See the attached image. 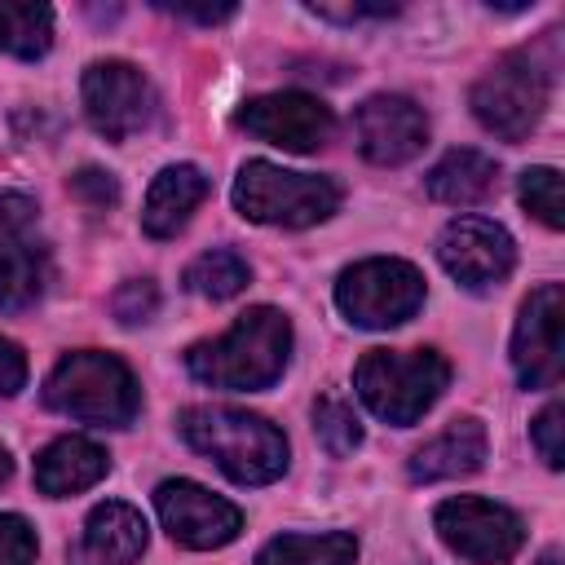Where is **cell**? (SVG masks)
Here are the masks:
<instances>
[{
    "instance_id": "1",
    "label": "cell",
    "mask_w": 565,
    "mask_h": 565,
    "mask_svg": "<svg viewBox=\"0 0 565 565\" xmlns=\"http://www.w3.org/2000/svg\"><path fill=\"white\" fill-rule=\"evenodd\" d=\"M291 358V322L274 305L234 318L216 340L185 349V371L207 388H269Z\"/></svg>"
},
{
    "instance_id": "2",
    "label": "cell",
    "mask_w": 565,
    "mask_h": 565,
    "mask_svg": "<svg viewBox=\"0 0 565 565\" xmlns=\"http://www.w3.org/2000/svg\"><path fill=\"white\" fill-rule=\"evenodd\" d=\"M177 433L238 486H265L287 472V437L265 415L234 406H185L177 415Z\"/></svg>"
},
{
    "instance_id": "3",
    "label": "cell",
    "mask_w": 565,
    "mask_h": 565,
    "mask_svg": "<svg viewBox=\"0 0 565 565\" xmlns=\"http://www.w3.org/2000/svg\"><path fill=\"white\" fill-rule=\"evenodd\" d=\"M450 384V362L437 349H366L353 366V388L384 424H419Z\"/></svg>"
},
{
    "instance_id": "4",
    "label": "cell",
    "mask_w": 565,
    "mask_h": 565,
    "mask_svg": "<svg viewBox=\"0 0 565 565\" xmlns=\"http://www.w3.org/2000/svg\"><path fill=\"white\" fill-rule=\"evenodd\" d=\"M44 406L79 419V424H102V428H128L141 411V388L132 371L102 349H79L66 353L49 380H44Z\"/></svg>"
},
{
    "instance_id": "5",
    "label": "cell",
    "mask_w": 565,
    "mask_h": 565,
    "mask_svg": "<svg viewBox=\"0 0 565 565\" xmlns=\"http://www.w3.org/2000/svg\"><path fill=\"white\" fill-rule=\"evenodd\" d=\"M234 207L256 225L305 230L340 207V185L313 172H287L269 159H252L234 177Z\"/></svg>"
},
{
    "instance_id": "6",
    "label": "cell",
    "mask_w": 565,
    "mask_h": 565,
    "mask_svg": "<svg viewBox=\"0 0 565 565\" xmlns=\"http://www.w3.org/2000/svg\"><path fill=\"white\" fill-rule=\"evenodd\" d=\"M552 97V75L539 66L530 53H503L477 84H472V115L481 119L486 132L499 141H521L539 128L543 110Z\"/></svg>"
},
{
    "instance_id": "7",
    "label": "cell",
    "mask_w": 565,
    "mask_h": 565,
    "mask_svg": "<svg viewBox=\"0 0 565 565\" xmlns=\"http://www.w3.org/2000/svg\"><path fill=\"white\" fill-rule=\"evenodd\" d=\"M335 305L353 327L388 331V327L415 318V309L424 305V274L411 260H397V256L358 260L340 274Z\"/></svg>"
},
{
    "instance_id": "8",
    "label": "cell",
    "mask_w": 565,
    "mask_h": 565,
    "mask_svg": "<svg viewBox=\"0 0 565 565\" xmlns=\"http://www.w3.org/2000/svg\"><path fill=\"white\" fill-rule=\"evenodd\" d=\"M433 525H437L441 543L468 565H508L525 543L521 516L512 508L477 499V494H459V499L437 503Z\"/></svg>"
},
{
    "instance_id": "9",
    "label": "cell",
    "mask_w": 565,
    "mask_h": 565,
    "mask_svg": "<svg viewBox=\"0 0 565 565\" xmlns=\"http://www.w3.org/2000/svg\"><path fill=\"white\" fill-rule=\"evenodd\" d=\"M512 371L525 388H556L565 371V291L543 282L525 296L512 327Z\"/></svg>"
},
{
    "instance_id": "10",
    "label": "cell",
    "mask_w": 565,
    "mask_h": 565,
    "mask_svg": "<svg viewBox=\"0 0 565 565\" xmlns=\"http://www.w3.org/2000/svg\"><path fill=\"white\" fill-rule=\"evenodd\" d=\"M84 115L106 141H128L154 119V88L132 62H93L84 71Z\"/></svg>"
},
{
    "instance_id": "11",
    "label": "cell",
    "mask_w": 565,
    "mask_h": 565,
    "mask_svg": "<svg viewBox=\"0 0 565 565\" xmlns=\"http://www.w3.org/2000/svg\"><path fill=\"white\" fill-rule=\"evenodd\" d=\"M154 512L163 521V530L172 534V543L190 547V552H212V547H225L238 539L243 530V512L212 494L207 486L199 481H185V477H172V481H159L154 490Z\"/></svg>"
},
{
    "instance_id": "12",
    "label": "cell",
    "mask_w": 565,
    "mask_h": 565,
    "mask_svg": "<svg viewBox=\"0 0 565 565\" xmlns=\"http://www.w3.org/2000/svg\"><path fill=\"white\" fill-rule=\"evenodd\" d=\"M437 260H441V269H446L459 287H468V291H490V287H499V282L512 274V265H516V243H512V234H508L499 221H490V216H455V221L441 230V238H437Z\"/></svg>"
},
{
    "instance_id": "13",
    "label": "cell",
    "mask_w": 565,
    "mask_h": 565,
    "mask_svg": "<svg viewBox=\"0 0 565 565\" xmlns=\"http://www.w3.org/2000/svg\"><path fill=\"white\" fill-rule=\"evenodd\" d=\"M234 124L269 146H282L291 154H313L318 146L331 141L335 132V115L327 102L309 97V93H265L252 97L234 110Z\"/></svg>"
},
{
    "instance_id": "14",
    "label": "cell",
    "mask_w": 565,
    "mask_h": 565,
    "mask_svg": "<svg viewBox=\"0 0 565 565\" xmlns=\"http://www.w3.org/2000/svg\"><path fill=\"white\" fill-rule=\"evenodd\" d=\"M353 128H358V150L380 168H397V163L415 159L424 150V141H428L424 110L402 93L366 97L358 106V115H353Z\"/></svg>"
},
{
    "instance_id": "15",
    "label": "cell",
    "mask_w": 565,
    "mask_h": 565,
    "mask_svg": "<svg viewBox=\"0 0 565 565\" xmlns=\"http://www.w3.org/2000/svg\"><path fill=\"white\" fill-rule=\"evenodd\" d=\"M146 552V516L132 503L106 499L84 516L71 565H132Z\"/></svg>"
},
{
    "instance_id": "16",
    "label": "cell",
    "mask_w": 565,
    "mask_h": 565,
    "mask_svg": "<svg viewBox=\"0 0 565 565\" xmlns=\"http://www.w3.org/2000/svg\"><path fill=\"white\" fill-rule=\"evenodd\" d=\"M486 424L463 415V419H450L437 437H428L415 455H411V481H450V477H468L486 463Z\"/></svg>"
},
{
    "instance_id": "17",
    "label": "cell",
    "mask_w": 565,
    "mask_h": 565,
    "mask_svg": "<svg viewBox=\"0 0 565 565\" xmlns=\"http://www.w3.org/2000/svg\"><path fill=\"white\" fill-rule=\"evenodd\" d=\"M110 459L97 441L88 437H57L49 441L40 455H35V490L49 494V499H66V494H79L88 486H97L106 477Z\"/></svg>"
},
{
    "instance_id": "18",
    "label": "cell",
    "mask_w": 565,
    "mask_h": 565,
    "mask_svg": "<svg viewBox=\"0 0 565 565\" xmlns=\"http://www.w3.org/2000/svg\"><path fill=\"white\" fill-rule=\"evenodd\" d=\"M207 194V177L194 163H172L163 168L150 190H146V207H141V230L150 238H177L185 230V221L194 216V207Z\"/></svg>"
},
{
    "instance_id": "19",
    "label": "cell",
    "mask_w": 565,
    "mask_h": 565,
    "mask_svg": "<svg viewBox=\"0 0 565 565\" xmlns=\"http://www.w3.org/2000/svg\"><path fill=\"white\" fill-rule=\"evenodd\" d=\"M494 181H499L494 159L481 154V150H472V146L446 150V154L428 168V177H424L428 194H433L437 203H446V207H472V203L490 199Z\"/></svg>"
},
{
    "instance_id": "20",
    "label": "cell",
    "mask_w": 565,
    "mask_h": 565,
    "mask_svg": "<svg viewBox=\"0 0 565 565\" xmlns=\"http://www.w3.org/2000/svg\"><path fill=\"white\" fill-rule=\"evenodd\" d=\"M49 287V252L35 243L0 247V313L31 309Z\"/></svg>"
},
{
    "instance_id": "21",
    "label": "cell",
    "mask_w": 565,
    "mask_h": 565,
    "mask_svg": "<svg viewBox=\"0 0 565 565\" xmlns=\"http://www.w3.org/2000/svg\"><path fill=\"white\" fill-rule=\"evenodd\" d=\"M358 539L344 530L331 534H278L256 552V565H353Z\"/></svg>"
},
{
    "instance_id": "22",
    "label": "cell",
    "mask_w": 565,
    "mask_h": 565,
    "mask_svg": "<svg viewBox=\"0 0 565 565\" xmlns=\"http://www.w3.org/2000/svg\"><path fill=\"white\" fill-rule=\"evenodd\" d=\"M53 44V9L35 0H0V53L35 62Z\"/></svg>"
},
{
    "instance_id": "23",
    "label": "cell",
    "mask_w": 565,
    "mask_h": 565,
    "mask_svg": "<svg viewBox=\"0 0 565 565\" xmlns=\"http://www.w3.org/2000/svg\"><path fill=\"white\" fill-rule=\"evenodd\" d=\"M247 282H252V269H247V260H243L238 252H230V247H212V252H203V256H194V260L185 265V287H190L194 296H207V300H230V296H238Z\"/></svg>"
},
{
    "instance_id": "24",
    "label": "cell",
    "mask_w": 565,
    "mask_h": 565,
    "mask_svg": "<svg viewBox=\"0 0 565 565\" xmlns=\"http://www.w3.org/2000/svg\"><path fill=\"white\" fill-rule=\"evenodd\" d=\"M313 433H318L322 450L335 455V459H344V455H353L362 446V424H358L353 406L344 397H335V393H322L313 402Z\"/></svg>"
},
{
    "instance_id": "25",
    "label": "cell",
    "mask_w": 565,
    "mask_h": 565,
    "mask_svg": "<svg viewBox=\"0 0 565 565\" xmlns=\"http://www.w3.org/2000/svg\"><path fill=\"white\" fill-rule=\"evenodd\" d=\"M516 194H521V207L530 216H539L547 230L565 225V194H561V172L556 168H525L521 181H516Z\"/></svg>"
},
{
    "instance_id": "26",
    "label": "cell",
    "mask_w": 565,
    "mask_h": 565,
    "mask_svg": "<svg viewBox=\"0 0 565 565\" xmlns=\"http://www.w3.org/2000/svg\"><path fill=\"white\" fill-rule=\"evenodd\" d=\"M110 309H115V318H119L124 327L150 322V318H154V309H159V287H154L150 278H128V282H119V287H115Z\"/></svg>"
},
{
    "instance_id": "27",
    "label": "cell",
    "mask_w": 565,
    "mask_h": 565,
    "mask_svg": "<svg viewBox=\"0 0 565 565\" xmlns=\"http://www.w3.org/2000/svg\"><path fill=\"white\" fill-rule=\"evenodd\" d=\"M530 433H534L539 459H543L547 468H561V463H565V446H561V433H565V406H561V402H547V406L539 411V419L530 424Z\"/></svg>"
},
{
    "instance_id": "28",
    "label": "cell",
    "mask_w": 565,
    "mask_h": 565,
    "mask_svg": "<svg viewBox=\"0 0 565 565\" xmlns=\"http://www.w3.org/2000/svg\"><path fill=\"white\" fill-rule=\"evenodd\" d=\"M0 565H35V530L18 512H0Z\"/></svg>"
},
{
    "instance_id": "29",
    "label": "cell",
    "mask_w": 565,
    "mask_h": 565,
    "mask_svg": "<svg viewBox=\"0 0 565 565\" xmlns=\"http://www.w3.org/2000/svg\"><path fill=\"white\" fill-rule=\"evenodd\" d=\"M71 194H75L84 207L106 212V207L119 203V181H115L106 168H79V172L71 177Z\"/></svg>"
},
{
    "instance_id": "30",
    "label": "cell",
    "mask_w": 565,
    "mask_h": 565,
    "mask_svg": "<svg viewBox=\"0 0 565 565\" xmlns=\"http://www.w3.org/2000/svg\"><path fill=\"white\" fill-rule=\"evenodd\" d=\"M35 225V199L18 190H0V247H13Z\"/></svg>"
},
{
    "instance_id": "31",
    "label": "cell",
    "mask_w": 565,
    "mask_h": 565,
    "mask_svg": "<svg viewBox=\"0 0 565 565\" xmlns=\"http://www.w3.org/2000/svg\"><path fill=\"white\" fill-rule=\"evenodd\" d=\"M22 384H26V353L9 335H0V397H13Z\"/></svg>"
},
{
    "instance_id": "32",
    "label": "cell",
    "mask_w": 565,
    "mask_h": 565,
    "mask_svg": "<svg viewBox=\"0 0 565 565\" xmlns=\"http://www.w3.org/2000/svg\"><path fill=\"white\" fill-rule=\"evenodd\" d=\"M159 9H168L177 18H190V22H203V26L234 18V4H159Z\"/></svg>"
},
{
    "instance_id": "33",
    "label": "cell",
    "mask_w": 565,
    "mask_h": 565,
    "mask_svg": "<svg viewBox=\"0 0 565 565\" xmlns=\"http://www.w3.org/2000/svg\"><path fill=\"white\" fill-rule=\"evenodd\" d=\"M9 477H13V459H9V450L0 446V486H4Z\"/></svg>"
}]
</instances>
